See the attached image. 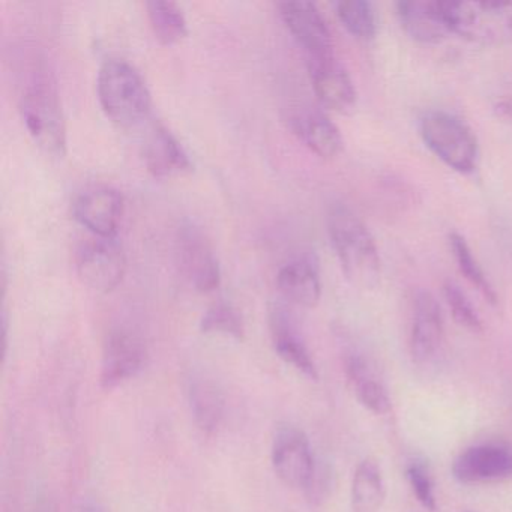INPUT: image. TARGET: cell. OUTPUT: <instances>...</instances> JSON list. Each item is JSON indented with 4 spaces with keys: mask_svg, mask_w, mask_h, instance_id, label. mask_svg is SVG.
Wrapping results in <instances>:
<instances>
[{
    "mask_svg": "<svg viewBox=\"0 0 512 512\" xmlns=\"http://www.w3.org/2000/svg\"><path fill=\"white\" fill-rule=\"evenodd\" d=\"M328 233L338 262L352 283L362 287L379 283V248L364 221L352 209L332 206L328 214Z\"/></svg>",
    "mask_w": 512,
    "mask_h": 512,
    "instance_id": "6da1fadb",
    "label": "cell"
},
{
    "mask_svg": "<svg viewBox=\"0 0 512 512\" xmlns=\"http://www.w3.org/2000/svg\"><path fill=\"white\" fill-rule=\"evenodd\" d=\"M97 91L101 109L122 127L140 124L151 112L152 97L145 80L124 59H109L101 65Z\"/></svg>",
    "mask_w": 512,
    "mask_h": 512,
    "instance_id": "7a4b0ae2",
    "label": "cell"
},
{
    "mask_svg": "<svg viewBox=\"0 0 512 512\" xmlns=\"http://www.w3.org/2000/svg\"><path fill=\"white\" fill-rule=\"evenodd\" d=\"M451 34L479 46L512 44V2H442Z\"/></svg>",
    "mask_w": 512,
    "mask_h": 512,
    "instance_id": "3957f363",
    "label": "cell"
},
{
    "mask_svg": "<svg viewBox=\"0 0 512 512\" xmlns=\"http://www.w3.org/2000/svg\"><path fill=\"white\" fill-rule=\"evenodd\" d=\"M20 112L38 148L62 157L67 151V125L55 86L46 77L31 80L20 97Z\"/></svg>",
    "mask_w": 512,
    "mask_h": 512,
    "instance_id": "277c9868",
    "label": "cell"
},
{
    "mask_svg": "<svg viewBox=\"0 0 512 512\" xmlns=\"http://www.w3.org/2000/svg\"><path fill=\"white\" fill-rule=\"evenodd\" d=\"M425 146L455 172L469 175L475 172L479 160V146L469 125L457 116L445 112H431L419 125Z\"/></svg>",
    "mask_w": 512,
    "mask_h": 512,
    "instance_id": "5b68a950",
    "label": "cell"
},
{
    "mask_svg": "<svg viewBox=\"0 0 512 512\" xmlns=\"http://www.w3.org/2000/svg\"><path fill=\"white\" fill-rule=\"evenodd\" d=\"M271 461L278 478L290 488L313 496L320 470L307 434L292 424L278 425L272 437Z\"/></svg>",
    "mask_w": 512,
    "mask_h": 512,
    "instance_id": "8992f818",
    "label": "cell"
},
{
    "mask_svg": "<svg viewBox=\"0 0 512 512\" xmlns=\"http://www.w3.org/2000/svg\"><path fill=\"white\" fill-rule=\"evenodd\" d=\"M80 281L95 292L109 293L121 283L127 271L124 250L113 239H88L76 253Z\"/></svg>",
    "mask_w": 512,
    "mask_h": 512,
    "instance_id": "52a82bcc",
    "label": "cell"
},
{
    "mask_svg": "<svg viewBox=\"0 0 512 512\" xmlns=\"http://www.w3.org/2000/svg\"><path fill=\"white\" fill-rule=\"evenodd\" d=\"M176 256L185 280L197 292H214L220 286V262L211 242L199 227L188 223L179 229Z\"/></svg>",
    "mask_w": 512,
    "mask_h": 512,
    "instance_id": "ba28073f",
    "label": "cell"
},
{
    "mask_svg": "<svg viewBox=\"0 0 512 512\" xmlns=\"http://www.w3.org/2000/svg\"><path fill=\"white\" fill-rule=\"evenodd\" d=\"M148 362L145 341L131 329H113L104 341L100 383L104 389L118 388L142 373Z\"/></svg>",
    "mask_w": 512,
    "mask_h": 512,
    "instance_id": "9c48e42d",
    "label": "cell"
},
{
    "mask_svg": "<svg viewBox=\"0 0 512 512\" xmlns=\"http://www.w3.org/2000/svg\"><path fill=\"white\" fill-rule=\"evenodd\" d=\"M124 212V197L116 188L107 185L88 188L73 202L74 218L97 238H115Z\"/></svg>",
    "mask_w": 512,
    "mask_h": 512,
    "instance_id": "30bf717a",
    "label": "cell"
},
{
    "mask_svg": "<svg viewBox=\"0 0 512 512\" xmlns=\"http://www.w3.org/2000/svg\"><path fill=\"white\" fill-rule=\"evenodd\" d=\"M278 10L290 34L307 52L308 59L334 56L331 31L316 5L307 0H287L278 4Z\"/></svg>",
    "mask_w": 512,
    "mask_h": 512,
    "instance_id": "8fae6325",
    "label": "cell"
},
{
    "mask_svg": "<svg viewBox=\"0 0 512 512\" xmlns=\"http://www.w3.org/2000/svg\"><path fill=\"white\" fill-rule=\"evenodd\" d=\"M452 473L464 484L506 481L512 478V446L508 443L472 446L455 458Z\"/></svg>",
    "mask_w": 512,
    "mask_h": 512,
    "instance_id": "7c38bea8",
    "label": "cell"
},
{
    "mask_svg": "<svg viewBox=\"0 0 512 512\" xmlns=\"http://www.w3.org/2000/svg\"><path fill=\"white\" fill-rule=\"evenodd\" d=\"M445 335L442 308L427 290H418L412 301L410 353L418 364L430 361L442 346Z\"/></svg>",
    "mask_w": 512,
    "mask_h": 512,
    "instance_id": "4fadbf2b",
    "label": "cell"
},
{
    "mask_svg": "<svg viewBox=\"0 0 512 512\" xmlns=\"http://www.w3.org/2000/svg\"><path fill=\"white\" fill-rule=\"evenodd\" d=\"M314 94L320 103L338 113L349 112L356 103V89L346 68L334 58L308 59Z\"/></svg>",
    "mask_w": 512,
    "mask_h": 512,
    "instance_id": "5bb4252c",
    "label": "cell"
},
{
    "mask_svg": "<svg viewBox=\"0 0 512 512\" xmlns=\"http://www.w3.org/2000/svg\"><path fill=\"white\" fill-rule=\"evenodd\" d=\"M143 160L157 178L182 176L193 170L190 155L182 143L164 125H155L143 145Z\"/></svg>",
    "mask_w": 512,
    "mask_h": 512,
    "instance_id": "9a60e30c",
    "label": "cell"
},
{
    "mask_svg": "<svg viewBox=\"0 0 512 512\" xmlns=\"http://www.w3.org/2000/svg\"><path fill=\"white\" fill-rule=\"evenodd\" d=\"M401 26L412 40L421 44H439L451 35L442 2H398Z\"/></svg>",
    "mask_w": 512,
    "mask_h": 512,
    "instance_id": "2e32d148",
    "label": "cell"
},
{
    "mask_svg": "<svg viewBox=\"0 0 512 512\" xmlns=\"http://www.w3.org/2000/svg\"><path fill=\"white\" fill-rule=\"evenodd\" d=\"M277 286L287 301L299 307H316L322 296L319 271L316 263L308 257H298L281 266Z\"/></svg>",
    "mask_w": 512,
    "mask_h": 512,
    "instance_id": "e0dca14e",
    "label": "cell"
},
{
    "mask_svg": "<svg viewBox=\"0 0 512 512\" xmlns=\"http://www.w3.org/2000/svg\"><path fill=\"white\" fill-rule=\"evenodd\" d=\"M188 401L197 427L215 434L226 418V398L218 383L205 374H194L188 380Z\"/></svg>",
    "mask_w": 512,
    "mask_h": 512,
    "instance_id": "ac0fdd59",
    "label": "cell"
},
{
    "mask_svg": "<svg viewBox=\"0 0 512 512\" xmlns=\"http://www.w3.org/2000/svg\"><path fill=\"white\" fill-rule=\"evenodd\" d=\"M269 326H271V340L275 353L287 365L295 368L308 379L317 380L319 373H317L313 356L292 320L283 311L277 310L271 314Z\"/></svg>",
    "mask_w": 512,
    "mask_h": 512,
    "instance_id": "d6986e66",
    "label": "cell"
},
{
    "mask_svg": "<svg viewBox=\"0 0 512 512\" xmlns=\"http://www.w3.org/2000/svg\"><path fill=\"white\" fill-rule=\"evenodd\" d=\"M293 133L310 148L317 157L331 160L343 149V137L337 125L320 112L296 113L290 119Z\"/></svg>",
    "mask_w": 512,
    "mask_h": 512,
    "instance_id": "ffe728a7",
    "label": "cell"
},
{
    "mask_svg": "<svg viewBox=\"0 0 512 512\" xmlns=\"http://www.w3.org/2000/svg\"><path fill=\"white\" fill-rule=\"evenodd\" d=\"M344 370H346L350 388L365 409L370 410L374 415H386L391 410V398L385 386L377 380L362 356H347Z\"/></svg>",
    "mask_w": 512,
    "mask_h": 512,
    "instance_id": "44dd1931",
    "label": "cell"
},
{
    "mask_svg": "<svg viewBox=\"0 0 512 512\" xmlns=\"http://www.w3.org/2000/svg\"><path fill=\"white\" fill-rule=\"evenodd\" d=\"M386 487L382 470L373 460L356 467L352 481V503L356 512H377L385 502Z\"/></svg>",
    "mask_w": 512,
    "mask_h": 512,
    "instance_id": "7402d4cb",
    "label": "cell"
},
{
    "mask_svg": "<svg viewBox=\"0 0 512 512\" xmlns=\"http://www.w3.org/2000/svg\"><path fill=\"white\" fill-rule=\"evenodd\" d=\"M146 10H148L152 31L160 43L172 46L187 37V20L175 2L151 0L146 4Z\"/></svg>",
    "mask_w": 512,
    "mask_h": 512,
    "instance_id": "603a6c76",
    "label": "cell"
},
{
    "mask_svg": "<svg viewBox=\"0 0 512 512\" xmlns=\"http://www.w3.org/2000/svg\"><path fill=\"white\" fill-rule=\"evenodd\" d=\"M449 242H451L452 254H454L455 262H457L461 274L464 275V278H466L491 305H496V290L491 286L487 275L482 271L481 265H479L476 257L473 256L466 239L458 235V233H452V235L449 236Z\"/></svg>",
    "mask_w": 512,
    "mask_h": 512,
    "instance_id": "cb8c5ba5",
    "label": "cell"
},
{
    "mask_svg": "<svg viewBox=\"0 0 512 512\" xmlns=\"http://www.w3.org/2000/svg\"><path fill=\"white\" fill-rule=\"evenodd\" d=\"M337 16L353 37L364 41H370L376 37V13L370 2H364V0L338 2Z\"/></svg>",
    "mask_w": 512,
    "mask_h": 512,
    "instance_id": "d4e9b609",
    "label": "cell"
},
{
    "mask_svg": "<svg viewBox=\"0 0 512 512\" xmlns=\"http://www.w3.org/2000/svg\"><path fill=\"white\" fill-rule=\"evenodd\" d=\"M200 329L205 334H220L224 337L242 340L245 337L244 320L241 314L232 305L220 304L212 305L200 320Z\"/></svg>",
    "mask_w": 512,
    "mask_h": 512,
    "instance_id": "484cf974",
    "label": "cell"
},
{
    "mask_svg": "<svg viewBox=\"0 0 512 512\" xmlns=\"http://www.w3.org/2000/svg\"><path fill=\"white\" fill-rule=\"evenodd\" d=\"M443 296H445L446 304L458 325L470 332H482L484 325H482L481 317L476 313L466 293L454 281H446L443 286Z\"/></svg>",
    "mask_w": 512,
    "mask_h": 512,
    "instance_id": "4316f807",
    "label": "cell"
},
{
    "mask_svg": "<svg viewBox=\"0 0 512 512\" xmlns=\"http://www.w3.org/2000/svg\"><path fill=\"white\" fill-rule=\"evenodd\" d=\"M406 476L418 502L428 511H436L437 502L433 479L425 466L419 463L410 464L407 467Z\"/></svg>",
    "mask_w": 512,
    "mask_h": 512,
    "instance_id": "83f0119b",
    "label": "cell"
},
{
    "mask_svg": "<svg viewBox=\"0 0 512 512\" xmlns=\"http://www.w3.org/2000/svg\"><path fill=\"white\" fill-rule=\"evenodd\" d=\"M22 512H56V508L52 500L44 496H38L32 499L31 502L26 503Z\"/></svg>",
    "mask_w": 512,
    "mask_h": 512,
    "instance_id": "f1b7e54d",
    "label": "cell"
},
{
    "mask_svg": "<svg viewBox=\"0 0 512 512\" xmlns=\"http://www.w3.org/2000/svg\"><path fill=\"white\" fill-rule=\"evenodd\" d=\"M83 512H100V511H98V509L95 508V506H88V508L83 509Z\"/></svg>",
    "mask_w": 512,
    "mask_h": 512,
    "instance_id": "f546056e",
    "label": "cell"
},
{
    "mask_svg": "<svg viewBox=\"0 0 512 512\" xmlns=\"http://www.w3.org/2000/svg\"><path fill=\"white\" fill-rule=\"evenodd\" d=\"M467 512H470V511H467Z\"/></svg>",
    "mask_w": 512,
    "mask_h": 512,
    "instance_id": "4dcf8cb0",
    "label": "cell"
}]
</instances>
